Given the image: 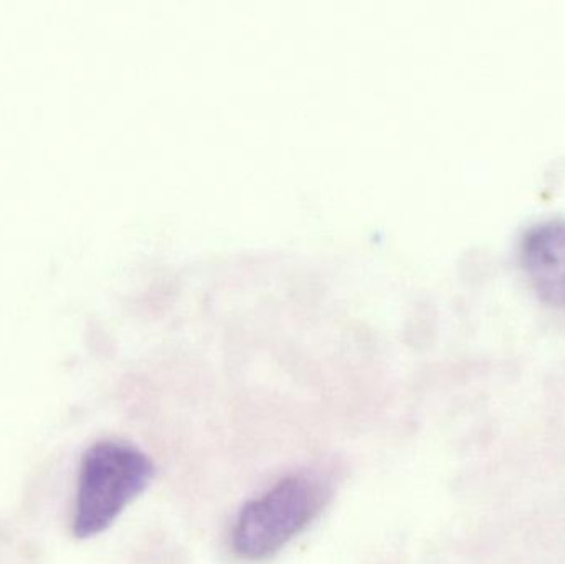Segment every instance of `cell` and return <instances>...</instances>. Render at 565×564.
Here are the masks:
<instances>
[{
    "label": "cell",
    "mask_w": 565,
    "mask_h": 564,
    "mask_svg": "<svg viewBox=\"0 0 565 564\" xmlns=\"http://www.w3.org/2000/svg\"><path fill=\"white\" fill-rule=\"evenodd\" d=\"M154 464L138 447L102 440L83 454L73 509V535L93 539L146 492L154 479Z\"/></svg>",
    "instance_id": "6da1fadb"
},
{
    "label": "cell",
    "mask_w": 565,
    "mask_h": 564,
    "mask_svg": "<svg viewBox=\"0 0 565 564\" xmlns=\"http://www.w3.org/2000/svg\"><path fill=\"white\" fill-rule=\"evenodd\" d=\"M328 500V486L319 477H286L242 509L232 532L234 552L247 562L270 560L318 519Z\"/></svg>",
    "instance_id": "7a4b0ae2"
},
{
    "label": "cell",
    "mask_w": 565,
    "mask_h": 564,
    "mask_svg": "<svg viewBox=\"0 0 565 564\" xmlns=\"http://www.w3.org/2000/svg\"><path fill=\"white\" fill-rule=\"evenodd\" d=\"M521 265L537 297L565 307V219H550L524 232Z\"/></svg>",
    "instance_id": "3957f363"
}]
</instances>
